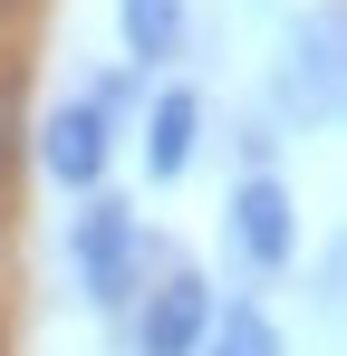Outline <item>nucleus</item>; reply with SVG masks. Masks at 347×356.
Instances as JSON below:
<instances>
[{
  "label": "nucleus",
  "mask_w": 347,
  "mask_h": 356,
  "mask_svg": "<svg viewBox=\"0 0 347 356\" xmlns=\"http://www.w3.org/2000/svg\"><path fill=\"white\" fill-rule=\"evenodd\" d=\"M193 356H203V347H193Z\"/></svg>",
  "instance_id": "obj_9"
},
{
  "label": "nucleus",
  "mask_w": 347,
  "mask_h": 356,
  "mask_svg": "<svg viewBox=\"0 0 347 356\" xmlns=\"http://www.w3.org/2000/svg\"><path fill=\"white\" fill-rule=\"evenodd\" d=\"M203 356H280V327H270L251 298H231L222 318L203 327Z\"/></svg>",
  "instance_id": "obj_8"
},
{
  "label": "nucleus",
  "mask_w": 347,
  "mask_h": 356,
  "mask_svg": "<svg viewBox=\"0 0 347 356\" xmlns=\"http://www.w3.org/2000/svg\"><path fill=\"white\" fill-rule=\"evenodd\" d=\"M309 77V116H328L338 106V0H318L309 10V39H289V77H280V97Z\"/></svg>",
  "instance_id": "obj_6"
},
{
  "label": "nucleus",
  "mask_w": 347,
  "mask_h": 356,
  "mask_svg": "<svg viewBox=\"0 0 347 356\" xmlns=\"http://www.w3.org/2000/svg\"><path fill=\"white\" fill-rule=\"evenodd\" d=\"M39 164H49L68 193H97L116 164V125L87 106V97H68V106H49V125H39Z\"/></svg>",
  "instance_id": "obj_2"
},
{
  "label": "nucleus",
  "mask_w": 347,
  "mask_h": 356,
  "mask_svg": "<svg viewBox=\"0 0 347 356\" xmlns=\"http://www.w3.org/2000/svg\"><path fill=\"white\" fill-rule=\"evenodd\" d=\"M231 241H241L251 270H289V250H299V202H289L280 174H251L231 193Z\"/></svg>",
  "instance_id": "obj_3"
},
{
  "label": "nucleus",
  "mask_w": 347,
  "mask_h": 356,
  "mask_svg": "<svg viewBox=\"0 0 347 356\" xmlns=\"http://www.w3.org/2000/svg\"><path fill=\"white\" fill-rule=\"evenodd\" d=\"M193 135H203V97H193V87H164L155 116H145V174L174 183L183 164H193Z\"/></svg>",
  "instance_id": "obj_5"
},
{
  "label": "nucleus",
  "mask_w": 347,
  "mask_h": 356,
  "mask_svg": "<svg viewBox=\"0 0 347 356\" xmlns=\"http://www.w3.org/2000/svg\"><path fill=\"white\" fill-rule=\"evenodd\" d=\"M116 29H125V58L135 67L183 58V0H116Z\"/></svg>",
  "instance_id": "obj_7"
},
{
  "label": "nucleus",
  "mask_w": 347,
  "mask_h": 356,
  "mask_svg": "<svg viewBox=\"0 0 347 356\" xmlns=\"http://www.w3.org/2000/svg\"><path fill=\"white\" fill-rule=\"evenodd\" d=\"M68 260H77V280H87V308H125L135 298V260H145V222L107 202V193H87V212L68 222Z\"/></svg>",
  "instance_id": "obj_1"
},
{
  "label": "nucleus",
  "mask_w": 347,
  "mask_h": 356,
  "mask_svg": "<svg viewBox=\"0 0 347 356\" xmlns=\"http://www.w3.org/2000/svg\"><path fill=\"white\" fill-rule=\"evenodd\" d=\"M203 327H213V289L193 270H174L164 289L145 298V318H135V356H193Z\"/></svg>",
  "instance_id": "obj_4"
}]
</instances>
